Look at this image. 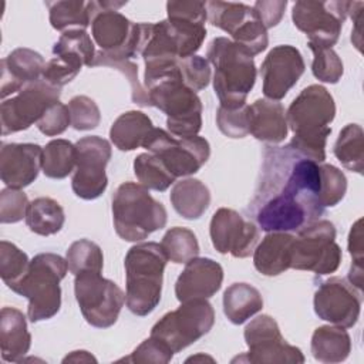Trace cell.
<instances>
[{
	"label": "cell",
	"mask_w": 364,
	"mask_h": 364,
	"mask_svg": "<svg viewBox=\"0 0 364 364\" xmlns=\"http://www.w3.org/2000/svg\"><path fill=\"white\" fill-rule=\"evenodd\" d=\"M151 107L159 108L166 115V127L175 136L198 135L202 128V102L198 94L188 88L178 68L145 85Z\"/></svg>",
	"instance_id": "7"
},
{
	"label": "cell",
	"mask_w": 364,
	"mask_h": 364,
	"mask_svg": "<svg viewBox=\"0 0 364 364\" xmlns=\"http://www.w3.org/2000/svg\"><path fill=\"white\" fill-rule=\"evenodd\" d=\"M304 68L303 55L296 47L289 44L273 47L260 65L264 97L272 101L284 98L303 75Z\"/></svg>",
	"instance_id": "20"
},
{
	"label": "cell",
	"mask_w": 364,
	"mask_h": 364,
	"mask_svg": "<svg viewBox=\"0 0 364 364\" xmlns=\"http://www.w3.org/2000/svg\"><path fill=\"white\" fill-rule=\"evenodd\" d=\"M318 318L343 328L355 326L361 311V291L341 277L320 283L313 299Z\"/></svg>",
	"instance_id": "18"
},
{
	"label": "cell",
	"mask_w": 364,
	"mask_h": 364,
	"mask_svg": "<svg viewBox=\"0 0 364 364\" xmlns=\"http://www.w3.org/2000/svg\"><path fill=\"white\" fill-rule=\"evenodd\" d=\"M44 67V58L37 51L26 47L13 50L1 60V98L6 100L26 85L41 80Z\"/></svg>",
	"instance_id": "23"
},
{
	"label": "cell",
	"mask_w": 364,
	"mask_h": 364,
	"mask_svg": "<svg viewBox=\"0 0 364 364\" xmlns=\"http://www.w3.org/2000/svg\"><path fill=\"white\" fill-rule=\"evenodd\" d=\"M27 195L14 188H6L0 193V222L16 223L26 218L28 208Z\"/></svg>",
	"instance_id": "47"
},
{
	"label": "cell",
	"mask_w": 364,
	"mask_h": 364,
	"mask_svg": "<svg viewBox=\"0 0 364 364\" xmlns=\"http://www.w3.org/2000/svg\"><path fill=\"white\" fill-rule=\"evenodd\" d=\"M168 17H179L205 23L208 18L206 3L203 1H168L166 3Z\"/></svg>",
	"instance_id": "51"
},
{
	"label": "cell",
	"mask_w": 364,
	"mask_h": 364,
	"mask_svg": "<svg viewBox=\"0 0 364 364\" xmlns=\"http://www.w3.org/2000/svg\"><path fill=\"white\" fill-rule=\"evenodd\" d=\"M77 162V148L67 139H53L43 148V172L47 178L68 176Z\"/></svg>",
	"instance_id": "33"
},
{
	"label": "cell",
	"mask_w": 364,
	"mask_h": 364,
	"mask_svg": "<svg viewBox=\"0 0 364 364\" xmlns=\"http://www.w3.org/2000/svg\"><path fill=\"white\" fill-rule=\"evenodd\" d=\"M320 165L290 145L266 146L249 213L264 232H293L320 219Z\"/></svg>",
	"instance_id": "1"
},
{
	"label": "cell",
	"mask_w": 364,
	"mask_h": 364,
	"mask_svg": "<svg viewBox=\"0 0 364 364\" xmlns=\"http://www.w3.org/2000/svg\"><path fill=\"white\" fill-rule=\"evenodd\" d=\"M142 146L158 156L175 178L196 173L210 155V145L205 138L199 135L175 138L161 128H154Z\"/></svg>",
	"instance_id": "12"
},
{
	"label": "cell",
	"mask_w": 364,
	"mask_h": 364,
	"mask_svg": "<svg viewBox=\"0 0 364 364\" xmlns=\"http://www.w3.org/2000/svg\"><path fill=\"white\" fill-rule=\"evenodd\" d=\"M71 127L77 131L94 129L100 125L101 112L94 100L87 95H75L68 102Z\"/></svg>",
	"instance_id": "43"
},
{
	"label": "cell",
	"mask_w": 364,
	"mask_h": 364,
	"mask_svg": "<svg viewBox=\"0 0 364 364\" xmlns=\"http://www.w3.org/2000/svg\"><path fill=\"white\" fill-rule=\"evenodd\" d=\"M91 67H111L118 70L121 74H124L131 85V92H132V101L141 107H151V101L148 97L146 90L141 85L138 80V65L129 60H121V61H114V60H107L104 57H100L95 54V58L91 64Z\"/></svg>",
	"instance_id": "44"
},
{
	"label": "cell",
	"mask_w": 364,
	"mask_h": 364,
	"mask_svg": "<svg viewBox=\"0 0 364 364\" xmlns=\"http://www.w3.org/2000/svg\"><path fill=\"white\" fill-rule=\"evenodd\" d=\"M77 162L71 178L74 193L85 200L100 198L108 185L105 166L111 159V145L107 139L90 135L75 142Z\"/></svg>",
	"instance_id": "17"
},
{
	"label": "cell",
	"mask_w": 364,
	"mask_h": 364,
	"mask_svg": "<svg viewBox=\"0 0 364 364\" xmlns=\"http://www.w3.org/2000/svg\"><path fill=\"white\" fill-rule=\"evenodd\" d=\"M169 199L178 215L193 220L199 219L209 208L210 192L202 181L186 178L173 185Z\"/></svg>",
	"instance_id": "28"
},
{
	"label": "cell",
	"mask_w": 364,
	"mask_h": 364,
	"mask_svg": "<svg viewBox=\"0 0 364 364\" xmlns=\"http://www.w3.org/2000/svg\"><path fill=\"white\" fill-rule=\"evenodd\" d=\"M287 119L280 102L259 98L249 105V134L267 144H279L287 136Z\"/></svg>",
	"instance_id": "24"
},
{
	"label": "cell",
	"mask_w": 364,
	"mask_h": 364,
	"mask_svg": "<svg viewBox=\"0 0 364 364\" xmlns=\"http://www.w3.org/2000/svg\"><path fill=\"white\" fill-rule=\"evenodd\" d=\"M185 264L175 283V294L181 303L206 300L220 289L223 269L218 262L209 257H195Z\"/></svg>",
	"instance_id": "22"
},
{
	"label": "cell",
	"mask_w": 364,
	"mask_h": 364,
	"mask_svg": "<svg viewBox=\"0 0 364 364\" xmlns=\"http://www.w3.org/2000/svg\"><path fill=\"white\" fill-rule=\"evenodd\" d=\"M60 95L61 88L41 78L3 100L0 105L1 134L9 135L30 128L34 122H38L48 107L60 100Z\"/></svg>",
	"instance_id": "16"
},
{
	"label": "cell",
	"mask_w": 364,
	"mask_h": 364,
	"mask_svg": "<svg viewBox=\"0 0 364 364\" xmlns=\"http://www.w3.org/2000/svg\"><path fill=\"white\" fill-rule=\"evenodd\" d=\"M74 293L85 321L98 328L115 324L125 303L124 291L94 270L75 274Z\"/></svg>",
	"instance_id": "11"
},
{
	"label": "cell",
	"mask_w": 364,
	"mask_h": 364,
	"mask_svg": "<svg viewBox=\"0 0 364 364\" xmlns=\"http://www.w3.org/2000/svg\"><path fill=\"white\" fill-rule=\"evenodd\" d=\"M216 124L222 134L229 138H243L249 134V105L239 108H218Z\"/></svg>",
	"instance_id": "45"
},
{
	"label": "cell",
	"mask_w": 364,
	"mask_h": 364,
	"mask_svg": "<svg viewBox=\"0 0 364 364\" xmlns=\"http://www.w3.org/2000/svg\"><path fill=\"white\" fill-rule=\"evenodd\" d=\"M124 1H88L91 14V36L101 48L100 57L121 61L139 54L142 23H132L118 11Z\"/></svg>",
	"instance_id": "8"
},
{
	"label": "cell",
	"mask_w": 364,
	"mask_h": 364,
	"mask_svg": "<svg viewBox=\"0 0 364 364\" xmlns=\"http://www.w3.org/2000/svg\"><path fill=\"white\" fill-rule=\"evenodd\" d=\"M65 260L68 263V270L74 276L87 270L102 272L104 266V255L101 247L88 239L73 242L67 250Z\"/></svg>",
	"instance_id": "37"
},
{
	"label": "cell",
	"mask_w": 364,
	"mask_h": 364,
	"mask_svg": "<svg viewBox=\"0 0 364 364\" xmlns=\"http://www.w3.org/2000/svg\"><path fill=\"white\" fill-rule=\"evenodd\" d=\"M82 65H85V61L77 54H71V53L54 54V57L46 63V67L43 71V80H46L54 87L61 88L77 77Z\"/></svg>",
	"instance_id": "38"
},
{
	"label": "cell",
	"mask_w": 364,
	"mask_h": 364,
	"mask_svg": "<svg viewBox=\"0 0 364 364\" xmlns=\"http://www.w3.org/2000/svg\"><path fill=\"white\" fill-rule=\"evenodd\" d=\"M161 247L168 260L173 263H188L198 257L199 243L195 233L188 228H171L161 240Z\"/></svg>",
	"instance_id": "36"
},
{
	"label": "cell",
	"mask_w": 364,
	"mask_h": 364,
	"mask_svg": "<svg viewBox=\"0 0 364 364\" xmlns=\"http://www.w3.org/2000/svg\"><path fill=\"white\" fill-rule=\"evenodd\" d=\"M173 357V351L169 350L162 341L149 337L144 340L129 357L124 358V361H131V363H159L165 364L169 363Z\"/></svg>",
	"instance_id": "49"
},
{
	"label": "cell",
	"mask_w": 364,
	"mask_h": 364,
	"mask_svg": "<svg viewBox=\"0 0 364 364\" xmlns=\"http://www.w3.org/2000/svg\"><path fill=\"white\" fill-rule=\"evenodd\" d=\"M202 361H209V363H215V358H212L210 355H206V354H196V355H192L189 358H186V363H202Z\"/></svg>",
	"instance_id": "54"
},
{
	"label": "cell",
	"mask_w": 364,
	"mask_h": 364,
	"mask_svg": "<svg viewBox=\"0 0 364 364\" xmlns=\"http://www.w3.org/2000/svg\"><path fill=\"white\" fill-rule=\"evenodd\" d=\"M168 257L159 243L134 245L125 256V304L135 316H148L161 301Z\"/></svg>",
	"instance_id": "3"
},
{
	"label": "cell",
	"mask_w": 364,
	"mask_h": 364,
	"mask_svg": "<svg viewBox=\"0 0 364 364\" xmlns=\"http://www.w3.org/2000/svg\"><path fill=\"white\" fill-rule=\"evenodd\" d=\"M363 136V128L358 124H348L340 131L333 149L341 165L357 173H363L364 169Z\"/></svg>",
	"instance_id": "32"
},
{
	"label": "cell",
	"mask_w": 364,
	"mask_h": 364,
	"mask_svg": "<svg viewBox=\"0 0 364 364\" xmlns=\"http://www.w3.org/2000/svg\"><path fill=\"white\" fill-rule=\"evenodd\" d=\"M206 11L210 24L230 34L233 41L252 57L267 48V30L253 7L245 3L208 1Z\"/></svg>",
	"instance_id": "13"
},
{
	"label": "cell",
	"mask_w": 364,
	"mask_h": 364,
	"mask_svg": "<svg viewBox=\"0 0 364 364\" xmlns=\"http://www.w3.org/2000/svg\"><path fill=\"white\" fill-rule=\"evenodd\" d=\"M97 363V358L91 355L88 351L84 350H77L68 354L67 357L63 358V363Z\"/></svg>",
	"instance_id": "53"
},
{
	"label": "cell",
	"mask_w": 364,
	"mask_h": 364,
	"mask_svg": "<svg viewBox=\"0 0 364 364\" xmlns=\"http://www.w3.org/2000/svg\"><path fill=\"white\" fill-rule=\"evenodd\" d=\"M179 71L183 84L195 92L208 87L210 81L209 61L200 55H189L179 60Z\"/></svg>",
	"instance_id": "46"
},
{
	"label": "cell",
	"mask_w": 364,
	"mask_h": 364,
	"mask_svg": "<svg viewBox=\"0 0 364 364\" xmlns=\"http://www.w3.org/2000/svg\"><path fill=\"white\" fill-rule=\"evenodd\" d=\"M263 307L260 291L247 283H233L223 293V313L233 324H243Z\"/></svg>",
	"instance_id": "30"
},
{
	"label": "cell",
	"mask_w": 364,
	"mask_h": 364,
	"mask_svg": "<svg viewBox=\"0 0 364 364\" xmlns=\"http://www.w3.org/2000/svg\"><path fill=\"white\" fill-rule=\"evenodd\" d=\"M60 53H71L80 55L85 61L87 67H91L97 54L90 34L81 28H71L60 36V38L53 46V54Z\"/></svg>",
	"instance_id": "40"
},
{
	"label": "cell",
	"mask_w": 364,
	"mask_h": 364,
	"mask_svg": "<svg viewBox=\"0 0 364 364\" xmlns=\"http://www.w3.org/2000/svg\"><path fill=\"white\" fill-rule=\"evenodd\" d=\"M154 129L151 118L141 111L121 114L109 129V138L119 151H134L145 142Z\"/></svg>",
	"instance_id": "27"
},
{
	"label": "cell",
	"mask_w": 364,
	"mask_h": 364,
	"mask_svg": "<svg viewBox=\"0 0 364 364\" xmlns=\"http://www.w3.org/2000/svg\"><path fill=\"white\" fill-rule=\"evenodd\" d=\"M213 65V90L220 107L239 108L256 82V65L253 57L233 40L216 37L210 41L206 53Z\"/></svg>",
	"instance_id": "4"
},
{
	"label": "cell",
	"mask_w": 364,
	"mask_h": 364,
	"mask_svg": "<svg viewBox=\"0 0 364 364\" xmlns=\"http://www.w3.org/2000/svg\"><path fill=\"white\" fill-rule=\"evenodd\" d=\"M245 341L249 351L232 363L245 361L255 364H301L304 355L299 347L290 346L283 338L279 324L269 314L253 318L245 327Z\"/></svg>",
	"instance_id": "14"
},
{
	"label": "cell",
	"mask_w": 364,
	"mask_h": 364,
	"mask_svg": "<svg viewBox=\"0 0 364 364\" xmlns=\"http://www.w3.org/2000/svg\"><path fill=\"white\" fill-rule=\"evenodd\" d=\"M287 6V1L284 0H274V1H256L253 9L257 13L262 24L264 28H272L277 26L284 14V9Z\"/></svg>",
	"instance_id": "52"
},
{
	"label": "cell",
	"mask_w": 364,
	"mask_h": 364,
	"mask_svg": "<svg viewBox=\"0 0 364 364\" xmlns=\"http://www.w3.org/2000/svg\"><path fill=\"white\" fill-rule=\"evenodd\" d=\"M213 323L215 311L208 300H189L164 314L154 324L151 337L162 341L175 354L208 334Z\"/></svg>",
	"instance_id": "9"
},
{
	"label": "cell",
	"mask_w": 364,
	"mask_h": 364,
	"mask_svg": "<svg viewBox=\"0 0 364 364\" xmlns=\"http://www.w3.org/2000/svg\"><path fill=\"white\" fill-rule=\"evenodd\" d=\"M134 172L142 186L158 192L166 191L176 179L154 154H139L134 161Z\"/></svg>",
	"instance_id": "35"
},
{
	"label": "cell",
	"mask_w": 364,
	"mask_h": 364,
	"mask_svg": "<svg viewBox=\"0 0 364 364\" xmlns=\"http://www.w3.org/2000/svg\"><path fill=\"white\" fill-rule=\"evenodd\" d=\"M351 351L350 334L338 326H320L311 336V354L320 363H341Z\"/></svg>",
	"instance_id": "29"
},
{
	"label": "cell",
	"mask_w": 364,
	"mask_h": 364,
	"mask_svg": "<svg viewBox=\"0 0 364 364\" xmlns=\"http://www.w3.org/2000/svg\"><path fill=\"white\" fill-rule=\"evenodd\" d=\"M341 249L336 243V228L318 219L299 230L294 239L291 269L309 270L317 276L334 273L341 263Z\"/></svg>",
	"instance_id": "10"
},
{
	"label": "cell",
	"mask_w": 364,
	"mask_h": 364,
	"mask_svg": "<svg viewBox=\"0 0 364 364\" xmlns=\"http://www.w3.org/2000/svg\"><path fill=\"white\" fill-rule=\"evenodd\" d=\"M307 46L313 51V63H311L313 75L323 82H330V84L338 82L344 73L343 61L338 57V54L333 48H321L310 44Z\"/></svg>",
	"instance_id": "42"
},
{
	"label": "cell",
	"mask_w": 364,
	"mask_h": 364,
	"mask_svg": "<svg viewBox=\"0 0 364 364\" xmlns=\"http://www.w3.org/2000/svg\"><path fill=\"white\" fill-rule=\"evenodd\" d=\"M334 117L336 104L327 88L318 84L303 88L286 112L287 127L294 132L289 145L303 156L323 162Z\"/></svg>",
	"instance_id": "2"
},
{
	"label": "cell",
	"mask_w": 364,
	"mask_h": 364,
	"mask_svg": "<svg viewBox=\"0 0 364 364\" xmlns=\"http://www.w3.org/2000/svg\"><path fill=\"white\" fill-rule=\"evenodd\" d=\"M50 23L53 28L58 31H67L74 28L85 30L91 24V14L88 10V1L81 0H58L47 1Z\"/></svg>",
	"instance_id": "34"
},
{
	"label": "cell",
	"mask_w": 364,
	"mask_h": 364,
	"mask_svg": "<svg viewBox=\"0 0 364 364\" xmlns=\"http://www.w3.org/2000/svg\"><path fill=\"white\" fill-rule=\"evenodd\" d=\"M43 166V148L37 144H3L0 176L7 188L21 189L34 182Z\"/></svg>",
	"instance_id": "21"
},
{
	"label": "cell",
	"mask_w": 364,
	"mask_h": 364,
	"mask_svg": "<svg viewBox=\"0 0 364 364\" xmlns=\"http://www.w3.org/2000/svg\"><path fill=\"white\" fill-rule=\"evenodd\" d=\"M24 219L31 232L40 236H50L61 230L65 215L57 200L48 196H40L28 203Z\"/></svg>",
	"instance_id": "31"
},
{
	"label": "cell",
	"mask_w": 364,
	"mask_h": 364,
	"mask_svg": "<svg viewBox=\"0 0 364 364\" xmlns=\"http://www.w3.org/2000/svg\"><path fill=\"white\" fill-rule=\"evenodd\" d=\"M30 260L14 243L0 242V276L9 289H13L27 273Z\"/></svg>",
	"instance_id": "39"
},
{
	"label": "cell",
	"mask_w": 364,
	"mask_h": 364,
	"mask_svg": "<svg viewBox=\"0 0 364 364\" xmlns=\"http://www.w3.org/2000/svg\"><path fill=\"white\" fill-rule=\"evenodd\" d=\"M209 233L212 245L219 253H230L237 259L250 256L259 239L256 225L229 208H220L213 213Z\"/></svg>",
	"instance_id": "19"
},
{
	"label": "cell",
	"mask_w": 364,
	"mask_h": 364,
	"mask_svg": "<svg viewBox=\"0 0 364 364\" xmlns=\"http://www.w3.org/2000/svg\"><path fill=\"white\" fill-rule=\"evenodd\" d=\"M296 236L289 232H269L253 250V264L264 276H277L290 269Z\"/></svg>",
	"instance_id": "25"
},
{
	"label": "cell",
	"mask_w": 364,
	"mask_h": 364,
	"mask_svg": "<svg viewBox=\"0 0 364 364\" xmlns=\"http://www.w3.org/2000/svg\"><path fill=\"white\" fill-rule=\"evenodd\" d=\"M30 346L31 334L27 330L26 316L14 307H3L0 311L1 358L9 363L21 361Z\"/></svg>",
	"instance_id": "26"
},
{
	"label": "cell",
	"mask_w": 364,
	"mask_h": 364,
	"mask_svg": "<svg viewBox=\"0 0 364 364\" xmlns=\"http://www.w3.org/2000/svg\"><path fill=\"white\" fill-rule=\"evenodd\" d=\"M350 1H296L293 24L309 37L310 46L331 48L341 34Z\"/></svg>",
	"instance_id": "15"
},
{
	"label": "cell",
	"mask_w": 364,
	"mask_h": 364,
	"mask_svg": "<svg viewBox=\"0 0 364 364\" xmlns=\"http://www.w3.org/2000/svg\"><path fill=\"white\" fill-rule=\"evenodd\" d=\"M363 220L358 219L348 235V250L353 257L351 269L348 272V282L357 289L363 290Z\"/></svg>",
	"instance_id": "48"
},
{
	"label": "cell",
	"mask_w": 364,
	"mask_h": 364,
	"mask_svg": "<svg viewBox=\"0 0 364 364\" xmlns=\"http://www.w3.org/2000/svg\"><path fill=\"white\" fill-rule=\"evenodd\" d=\"M71 124L68 107L57 101L43 114L37 122V128L47 136H55L63 134Z\"/></svg>",
	"instance_id": "50"
},
{
	"label": "cell",
	"mask_w": 364,
	"mask_h": 364,
	"mask_svg": "<svg viewBox=\"0 0 364 364\" xmlns=\"http://www.w3.org/2000/svg\"><path fill=\"white\" fill-rule=\"evenodd\" d=\"M320 200L323 208L336 206L346 195L347 178L334 165H320Z\"/></svg>",
	"instance_id": "41"
},
{
	"label": "cell",
	"mask_w": 364,
	"mask_h": 364,
	"mask_svg": "<svg viewBox=\"0 0 364 364\" xmlns=\"http://www.w3.org/2000/svg\"><path fill=\"white\" fill-rule=\"evenodd\" d=\"M67 272V260L55 253H38L30 260L27 273L11 290L28 300L27 317L31 323L48 320L60 311V282Z\"/></svg>",
	"instance_id": "6"
},
{
	"label": "cell",
	"mask_w": 364,
	"mask_h": 364,
	"mask_svg": "<svg viewBox=\"0 0 364 364\" xmlns=\"http://www.w3.org/2000/svg\"><path fill=\"white\" fill-rule=\"evenodd\" d=\"M165 206L149 189L135 182L121 183L112 195V222L117 235L127 242H139L165 228Z\"/></svg>",
	"instance_id": "5"
}]
</instances>
